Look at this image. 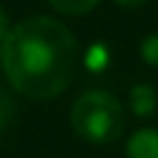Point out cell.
Returning <instances> with one entry per match:
<instances>
[{
    "mask_svg": "<svg viewBox=\"0 0 158 158\" xmlns=\"http://www.w3.org/2000/svg\"><path fill=\"white\" fill-rule=\"evenodd\" d=\"M0 58L13 90L32 100H50L74 77L77 40L58 19L32 16L6 32Z\"/></svg>",
    "mask_w": 158,
    "mask_h": 158,
    "instance_id": "1",
    "label": "cell"
},
{
    "mask_svg": "<svg viewBox=\"0 0 158 158\" xmlns=\"http://www.w3.org/2000/svg\"><path fill=\"white\" fill-rule=\"evenodd\" d=\"M71 127L82 140L106 145L118 140V135L124 132V108L111 92H85L71 108Z\"/></svg>",
    "mask_w": 158,
    "mask_h": 158,
    "instance_id": "2",
    "label": "cell"
},
{
    "mask_svg": "<svg viewBox=\"0 0 158 158\" xmlns=\"http://www.w3.org/2000/svg\"><path fill=\"white\" fill-rule=\"evenodd\" d=\"M129 158H158V132L156 129H140L132 135L127 145Z\"/></svg>",
    "mask_w": 158,
    "mask_h": 158,
    "instance_id": "3",
    "label": "cell"
},
{
    "mask_svg": "<svg viewBox=\"0 0 158 158\" xmlns=\"http://www.w3.org/2000/svg\"><path fill=\"white\" fill-rule=\"evenodd\" d=\"M129 100H132V111L137 116H150L156 111V103H158V95L150 85H135L129 92Z\"/></svg>",
    "mask_w": 158,
    "mask_h": 158,
    "instance_id": "4",
    "label": "cell"
},
{
    "mask_svg": "<svg viewBox=\"0 0 158 158\" xmlns=\"http://www.w3.org/2000/svg\"><path fill=\"white\" fill-rule=\"evenodd\" d=\"M48 3L63 16H82V13L92 11L100 0H48Z\"/></svg>",
    "mask_w": 158,
    "mask_h": 158,
    "instance_id": "5",
    "label": "cell"
},
{
    "mask_svg": "<svg viewBox=\"0 0 158 158\" xmlns=\"http://www.w3.org/2000/svg\"><path fill=\"white\" fill-rule=\"evenodd\" d=\"M108 61H111V56H108L106 45H92L90 48V53H87V66L92 71H103L108 66Z\"/></svg>",
    "mask_w": 158,
    "mask_h": 158,
    "instance_id": "6",
    "label": "cell"
},
{
    "mask_svg": "<svg viewBox=\"0 0 158 158\" xmlns=\"http://www.w3.org/2000/svg\"><path fill=\"white\" fill-rule=\"evenodd\" d=\"M13 113H16V106H13V98L8 95L6 90H0V132L6 129L13 121Z\"/></svg>",
    "mask_w": 158,
    "mask_h": 158,
    "instance_id": "7",
    "label": "cell"
},
{
    "mask_svg": "<svg viewBox=\"0 0 158 158\" xmlns=\"http://www.w3.org/2000/svg\"><path fill=\"white\" fill-rule=\"evenodd\" d=\"M140 53H142V61L148 66H158V34H150V37L142 40Z\"/></svg>",
    "mask_w": 158,
    "mask_h": 158,
    "instance_id": "8",
    "label": "cell"
},
{
    "mask_svg": "<svg viewBox=\"0 0 158 158\" xmlns=\"http://www.w3.org/2000/svg\"><path fill=\"white\" fill-rule=\"evenodd\" d=\"M113 3H118V6H124V8H140V6H145L148 0H113Z\"/></svg>",
    "mask_w": 158,
    "mask_h": 158,
    "instance_id": "9",
    "label": "cell"
},
{
    "mask_svg": "<svg viewBox=\"0 0 158 158\" xmlns=\"http://www.w3.org/2000/svg\"><path fill=\"white\" fill-rule=\"evenodd\" d=\"M8 16H6V11H3V6H0V42H3V37H6V32H8Z\"/></svg>",
    "mask_w": 158,
    "mask_h": 158,
    "instance_id": "10",
    "label": "cell"
}]
</instances>
